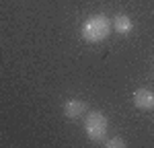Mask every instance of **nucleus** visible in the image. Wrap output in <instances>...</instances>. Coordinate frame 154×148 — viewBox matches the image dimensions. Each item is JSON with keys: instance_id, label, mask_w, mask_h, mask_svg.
Listing matches in <instances>:
<instances>
[{"instance_id": "obj_6", "label": "nucleus", "mask_w": 154, "mask_h": 148, "mask_svg": "<svg viewBox=\"0 0 154 148\" xmlns=\"http://www.w3.org/2000/svg\"><path fill=\"white\" fill-rule=\"evenodd\" d=\"M103 146L105 148H125V142H123V138L113 136V138H109L107 142H103Z\"/></svg>"}, {"instance_id": "obj_4", "label": "nucleus", "mask_w": 154, "mask_h": 148, "mask_svg": "<svg viewBox=\"0 0 154 148\" xmlns=\"http://www.w3.org/2000/svg\"><path fill=\"white\" fill-rule=\"evenodd\" d=\"M134 105H136V109L142 111L154 109V93L150 88H136L134 91Z\"/></svg>"}, {"instance_id": "obj_5", "label": "nucleus", "mask_w": 154, "mask_h": 148, "mask_svg": "<svg viewBox=\"0 0 154 148\" xmlns=\"http://www.w3.org/2000/svg\"><path fill=\"white\" fill-rule=\"evenodd\" d=\"M111 29L115 33H119V35H128L134 29V23H131V19L128 14H115L113 21H111Z\"/></svg>"}, {"instance_id": "obj_1", "label": "nucleus", "mask_w": 154, "mask_h": 148, "mask_svg": "<svg viewBox=\"0 0 154 148\" xmlns=\"http://www.w3.org/2000/svg\"><path fill=\"white\" fill-rule=\"evenodd\" d=\"M111 33V21L105 14H91L80 25V37L86 43H101Z\"/></svg>"}, {"instance_id": "obj_2", "label": "nucleus", "mask_w": 154, "mask_h": 148, "mask_svg": "<svg viewBox=\"0 0 154 148\" xmlns=\"http://www.w3.org/2000/svg\"><path fill=\"white\" fill-rule=\"evenodd\" d=\"M109 132V119H107L105 113L101 111H88L86 117H84V134L88 140L93 142H101L107 138Z\"/></svg>"}, {"instance_id": "obj_3", "label": "nucleus", "mask_w": 154, "mask_h": 148, "mask_svg": "<svg viewBox=\"0 0 154 148\" xmlns=\"http://www.w3.org/2000/svg\"><path fill=\"white\" fill-rule=\"evenodd\" d=\"M86 103L80 101V99H66L64 105H62V113L68 117V119H78L86 113Z\"/></svg>"}]
</instances>
